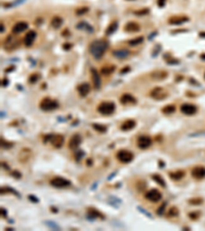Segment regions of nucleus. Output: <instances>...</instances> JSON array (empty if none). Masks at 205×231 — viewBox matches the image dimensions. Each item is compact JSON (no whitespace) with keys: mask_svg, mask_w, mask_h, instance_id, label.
Instances as JSON below:
<instances>
[{"mask_svg":"<svg viewBox=\"0 0 205 231\" xmlns=\"http://www.w3.org/2000/svg\"><path fill=\"white\" fill-rule=\"evenodd\" d=\"M152 78H154L155 80H163L168 76V73L166 71H155L152 73Z\"/></svg>","mask_w":205,"mask_h":231,"instance_id":"b1692460","label":"nucleus"},{"mask_svg":"<svg viewBox=\"0 0 205 231\" xmlns=\"http://www.w3.org/2000/svg\"><path fill=\"white\" fill-rule=\"evenodd\" d=\"M45 224H46V226H48L50 229H53V230H59L61 229L57 223H54L53 221H45Z\"/></svg>","mask_w":205,"mask_h":231,"instance_id":"c9c22d12","label":"nucleus"},{"mask_svg":"<svg viewBox=\"0 0 205 231\" xmlns=\"http://www.w3.org/2000/svg\"><path fill=\"white\" fill-rule=\"evenodd\" d=\"M39 79H40V74H39V73H33V74H31V75H30V77H29V82L31 83V84H34V83H36Z\"/></svg>","mask_w":205,"mask_h":231,"instance_id":"72a5a7b5","label":"nucleus"},{"mask_svg":"<svg viewBox=\"0 0 205 231\" xmlns=\"http://www.w3.org/2000/svg\"><path fill=\"white\" fill-rule=\"evenodd\" d=\"M174 111H176V106L174 105H167V106H164L162 108V113L165 114V115L172 114Z\"/></svg>","mask_w":205,"mask_h":231,"instance_id":"c85d7f7f","label":"nucleus"},{"mask_svg":"<svg viewBox=\"0 0 205 231\" xmlns=\"http://www.w3.org/2000/svg\"><path fill=\"white\" fill-rule=\"evenodd\" d=\"M130 71V68L129 67H125V68H123L122 70H121V74H125V73H127V72H129Z\"/></svg>","mask_w":205,"mask_h":231,"instance_id":"8fccbe9b","label":"nucleus"},{"mask_svg":"<svg viewBox=\"0 0 205 231\" xmlns=\"http://www.w3.org/2000/svg\"><path fill=\"white\" fill-rule=\"evenodd\" d=\"M150 96L155 100H164L167 96H168V94H167V92L164 88L157 87L152 89L150 92Z\"/></svg>","mask_w":205,"mask_h":231,"instance_id":"0eeeda50","label":"nucleus"},{"mask_svg":"<svg viewBox=\"0 0 205 231\" xmlns=\"http://www.w3.org/2000/svg\"><path fill=\"white\" fill-rule=\"evenodd\" d=\"M50 142H51V145H53L54 148L59 149L63 146V145H64V142H65L64 136H62V135H53V138H51Z\"/></svg>","mask_w":205,"mask_h":231,"instance_id":"4468645a","label":"nucleus"},{"mask_svg":"<svg viewBox=\"0 0 205 231\" xmlns=\"http://www.w3.org/2000/svg\"><path fill=\"white\" fill-rule=\"evenodd\" d=\"M87 215L88 217H90L91 219H98V218H100V219H104V216L100 213L98 210H95L94 207H89L87 210Z\"/></svg>","mask_w":205,"mask_h":231,"instance_id":"5701e85b","label":"nucleus"},{"mask_svg":"<svg viewBox=\"0 0 205 231\" xmlns=\"http://www.w3.org/2000/svg\"><path fill=\"white\" fill-rule=\"evenodd\" d=\"M12 176L14 177L16 179H21L22 178V174L18 172V171H13V172H12Z\"/></svg>","mask_w":205,"mask_h":231,"instance_id":"a18cd8bd","label":"nucleus"},{"mask_svg":"<svg viewBox=\"0 0 205 231\" xmlns=\"http://www.w3.org/2000/svg\"><path fill=\"white\" fill-rule=\"evenodd\" d=\"M168 217H177L178 216V208L177 207H172L168 211Z\"/></svg>","mask_w":205,"mask_h":231,"instance_id":"f704fd0d","label":"nucleus"},{"mask_svg":"<svg viewBox=\"0 0 205 231\" xmlns=\"http://www.w3.org/2000/svg\"><path fill=\"white\" fill-rule=\"evenodd\" d=\"M18 40L16 39L12 35L7 36V38L4 40V47L6 50H13L18 46Z\"/></svg>","mask_w":205,"mask_h":231,"instance_id":"6e6552de","label":"nucleus"},{"mask_svg":"<svg viewBox=\"0 0 205 231\" xmlns=\"http://www.w3.org/2000/svg\"><path fill=\"white\" fill-rule=\"evenodd\" d=\"M192 177L197 180L205 178V167L204 166H196L192 170Z\"/></svg>","mask_w":205,"mask_h":231,"instance_id":"dca6fc26","label":"nucleus"},{"mask_svg":"<svg viewBox=\"0 0 205 231\" xmlns=\"http://www.w3.org/2000/svg\"><path fill=\"white\" fill-rule=\"evenodd\" d=\"M115 71V66L114 65H106L104 66L102 69H100V74H103V75H110Z\"/></svg>","mask_w":205,"mask_h":231,"instance_id":"bb28decb","label":"nucleus"},{"mask_svg":"<svg viewBox=\"0 0 205 231\" xmlns=\"http://www.w3.org/2000/svg\"><path fill=\"white\" fill-rule=\"evenodd\" d=\"M92 128L99 133H106L107 132V126L103 125V124H100V123H92Z\"/></svg>","mask_w":205,"mask_h":231,"instance_id":"473e14b6","label":"nucleus"},{"mask_svg":"<svg viewBox=\"0 0 205 231\" xmlns=\"http://www.w3.org/2000/svg\"><path fill=\"white\" fill-rule=\"evenodd\" d=\"M137 210H139L141 213H143L145 216H147L148 218H150V219H153V217H152V215H150V213H149V212H147L146 210H144V208H141V207H137Z\"/></svg>","mask_w":205,"mask_h":231,"instance_id":"79ce46f5","label":"nucleus"},{"mask_svg":"<svg viewBox=\"0 0 205 231\" xmlns=\"http://www.w3.org/2000/svg\"><path fill=\"white\" fill-rule=\"evenodd\" d=\"M169 177L172 179L173 181H178L182 180L185 177V172L184 171H177V172H170Z\"/></svg>","mask_w":205,"mask_h":231,"instance_id":"a878e982","label":"nucleus"},{"mask_svg":"<svg viewBox=\"0 0 205 231\" xmlns=\"http://www.w3.org/2000/svg\"><path fill=\"white\" fill-rule=\"evenodd\" d=\"M84 156V152L83 151H81V150H79L77 152V153L75 154V158H76V160H78V161H79V160L83 157Z\"/></svg>","mask_w":205,"mask_h":231,"instance_id":"c03bdc74","label":"nucleus"},{"mask_svg":"<svg viewBox=\"0 0 205 231\" xmlns=\"http://www.w3.org/2000/svg\"><path fill=\"white\" fill-rule=\"evenodd\" d=\"M87 12H88V8H87V7H80V8H78V9L76 10V13H77V14H83V13H87Z\"/></svg>","mask_w":205,"mask_h":231,"instance_id":"37998d69","label":"nucleus"},{"mask_svg":"<svg viewBox=\"0 0 205 231\" xmlns=\"http://www.w3.org/2000/svg\"><path fill=\"white\" fill-rule=\"evenodd\" d=\"M28 198H29V200H31L32 202H34V203H36V202H39V199L37 198V197L35 196V195H32V194H30L29 196H28Z\"/></svg>","mask_w":205,"mask_h":231,"instance_id":"49530a36","label":"nucleus"},{"mask_svg":"<svg viewBox=\"0 0 205 231\" xmlns=\"http://www.w3.org/2000/svg\"><path fill=\"white\" fill-rule=\"evenodd\" d=\"M203 200L201 198H194V199H190L189 200V203L190 204H200L202 203Z\"/></svg>","mask_w":205,"mask_h":231,"instance_id":"a19ab883","label":"nucleus"},{"mask_svg":"<svg viewBox=\"0 0 205 231\" xmlns=\"http://www.w3.org/2000/svg\"><path fill=\"white\" fill-rule=\"evenodd\" d=\"M77 91L81 97H86L90 92V87L88 83H81L80 85H78Z\"/></svg>","mask_w":205,"mask_h":231,"instance_id":"4be33fe9","label":"nucleus"},{"mask_svg":"<svg viewBox=\"0 0 205 231\" xmlns=\"http://www.w3.org/2000/svg\"><path fill=\"white\" fill-rule=\"evenodd\" d=\"M76 28L80 29V30H85V31H88L89 33H91L92 31H94V29H92L87 23H85V22H81V23H79L76 26Z\"/></svg>","mask_w":205,"mask_h":231,"instance_id":"7c9ffc66","label":"nucleus"},{"mask_svg":"<svg viewBox=\"0 0 205 231\" xmlns=\"http://www.w3.org/2000/svg\"><path fill=\"white\" fill-rule=\"evenodd\" d=\"M7 84H8V80L5 78V79L2 80V85H3V87H7Z\"/></svg>","mask_w":205,"mask_h":231,"instance_id":"864d4df0","label":"nucleus"},{"mask_svg":"<svg viewBox=\"0 0 205 231\" xmlns=\"http://www.w3.org/2000/svg\"><path fill=\"white\" fill-rule=\"evenodd\" d=\"M1 33H4V26H3V24H1Z\"/></svg>","mask_w":205,"mask_h":231,"instance_id":"6e6d98bb","label":"nucleus"},{"mask_svg":"<svg viewBox=\"0 0 205 231\" xmlns=\"http://www.w3.org/2000/svg\"><path fill=\"white\" fill-rule=\"evenodd\" d=\"M62 24H63V18L59 16L54 17L50 21V25L54 29H59L62 26Z\"/></svg>","mask_w":205,"mask_h":231,"instance_id":"393cba45","label":"nucleus"},{"mask_svg":"<svg viewBox=\"0 0 205 231\" xmlns=\"http://www.w3.org/2000/svg\"><path fill=\"white\" fill-rule=\"evenodd\" d=\"M204 77H205V75H204Z\"/></svg>","mask_w":205,"mask_h":231,"instance_id":"4d7b16f0","label":"nucleus"},{"mask_svg":"<svg viewBox=\"0 0 205 231\" xmlns=\"http://www.w3.org/2000/svg\"><path fill=\"white\" fill-rule=\"evenodd\" d=\"M181 111L182 114L191 116V115H194L197 112V107L193 104H182L181 106Z\"/></svg>","mask_w":205,"mask_h":231,"instance_id":"1a4fd4ad","label":"nucleus"},{"mask_svg":"<svg viewBox=\"0 0 205 231\" xmlns=\"http://www.w3.org/2000/svg\"><path fill=\"white\" fill-rule=\"evenodd\" d=\"M120 103L123 105H130V104H136V99L130 94H123L120 98Z\"/></svg>","mask_w":205,"mask_h":231,"instance_id":"6ab92c4d","label":"nucleus"},{"mask_svg":"<svg viewBox=\"0 0 205 231\" xmlns=\"http://www.w3.org/2000/svg\"><path fill=\"white\" fill-rule=\"evenodd\" d=\"M152 178H153V180H154L158 185L161 186L162 188H165V187H166L165 181H164V180H163V178H162V177H160L159 175H153Z\"/></svg>","mask_w":205,"mask_h":231,"instance_id":"c756f323","label":"nucleus"},{"mask_svg":"<svg viewBox=\"0 0 205 231\" xmlns=\"http://www.w3.org/2000/svg\"><path fill=\"white\" fill-rule=\"evenodd\" d=\"M145 197L149 200V202H158L160 199L162 198V194L161 192L157 189H151L145 194Z\"/></svg>","mask_w":205,"mask_h":231,"instance_id":"423d86ee","label":"nucleus"},{"mask_svg":"<svg viewBox=\"0 0 205 231\" xmlns=\"http://www.w3.org/2000/svg\"><path fill=\"white\" fill-rule=\"evenodd\" d=\"M129 55H130V50H127V48H119V50H115L113 51V55L119 60H124Z\"/></svg>","mask_w":205,"mask_h":231,"instance_id":"2eb2a0df","label":"nucleus"},{"mask_svg":"<svg viewBox=\"0 0 205 231\" xmlns=\"http://www.w3.org/2000/svg\"><path fill=\"white\" fill-rule=\"evenodd\" d=\"M137 147L140 149H147L148 147L151 146L152 144V139L148 136H141L137 139Z\"/></svg>","mask_w":205,"mask_h":231,"instance_id":"9d476101","label":"nucleus"},{"mask_svg":"<svg viewBox=\"0 0 205 231\" xmlns=\"http://www.w3.org/2000/svg\"><path fill=\"white\" fill-rule=\"evenodd\" d=\"M200 217V212H192V213H189V218L192 220H197Z\"/></svg>","mask_w":205,"mask_h":231,"instance_id":"4c0bfd02","label":"nucleus"},{"mask_svg":"<svg viewBox=\"0 0 205 231\" xmlns=\"http://www.w3.org/2000/svg\"><path fill=\"white\" fill-rule=\"evenodd\" d=\"M50 185L55 188H66L71 185V182L63 177H55L50 180Z\"/></svg>","mask_w":205,"mask_h":231,"instance_id":"20e7f679","label":"nucleus"},{"mask_svg":"<svg viewBox=\"0 0 205 231\" xmlns=\"http://www.w3.org/2000/svg\"><path fill=\"white\" fill-rule=\"evenodd\" d=\"M144 41V37L143 36H139L136 37V38H133V39H130L128 41V44L131 46H136V45H139L141 42Z\"/></svg>","mask_w":205,"mask_h":231,"instance_id":"2f4dec72","label":"nucleus"},{"mask_svg":"<svg viewBox=\"0 0 205 231\" xmlns=\"http://www.w3.org/2000/svg\"><path fill=\"white\" fill-rule=\"evenodd\" d=\"M39 107L43 111H53L55 110L59 107V103L55 100H53L50 98H44L41 100L39 103Z\"/></svg>","mask_w":205,"mask_h":231,"instance_id":"f03ea898","label":"nucleus"},{"mask_svg":"<svg viewBox=\"0 0 205 231\" xmlns=\"http://www.w3.org/2000/svg\"><path fill=\"white\" fill-rule=\"evenodd\" d=\"M29 25L26 23V22H18L17 24H14V26L12 29V32L13 34H20V33H23L24 31L28 29Z\"/></svg>","mask_w":205,"mask_h":231,"instance_id":"f8f14e48","label":"nucleus"},{"mask_svg":"<svg viewBox=\"0 0 205 231\" xmlns=\"http://www.w3.org/2000/svg\"><path fill=\"white\" fill-rule=\"evenodd\" d=\"M136 125V120H133V119H128V120H125L123 123L121 124L120 129L123 132H128V130L135 129Z\"/></svg>","mask_w":205,"mask_h":231,"instance_id":"aec40b11","label":"nucleus"},{"mask_svg":"<svg viewBox=\"0 0 205 231\" xmlns=\"http://www.w3.org/2000/svg\"><path fill=\"white\" fill-rule=\"evenodd\" d=\"M117 28H118V22H117V21H114L113 23H111V24L109 25V27L107 28V30H106V34H107V35H112V34H113V33L117 30Z\"/></svg>","mask_w":205,"mask_h":231,"instance_id":"cd10ccee","label":"nucleus"},{"mask_svg":"<svg viewBox=\"0 0 205 231\" xmlns=\"http://www.w3.org/2000/svg\"><path fill=\"white\" fill-rule=\"evenodd\" d=\"M81 144V137L78 135V134H75L71 137V139L69 141L68 147L71 149V150H74V149H77L78 147L80 146Z\"/></svg>","mask_w":205,"mask_h":231,"instance_id":"9b49d317","label":"nucleus"},{"mask_svg":"<svg viewBox=\"0 0 205 231\" xmlns=\"http://www.w3.org/2000/svg\"><path fill=\"white\" fill-rule=\"evenodd\" d=\"M13 143H7V142H5L4 140H1V147L3 148V149H9L10 147H13Z\"/></svg>","mask_w":205,"mask_h":231,"instance_id":"58836bf2","label":"nucleus"},{"mask_svg":"<svg viewBox=\"0 0 205 231\" xmlns=\"http://www.w3.org/2000/svg\"><path fill=\"white\" fill-rule=\"evenodd\" d=\"M117 159L122 163H128L133 159V154L128 150H120L117 152Z\"/></svg>","mask_w":205,"mask_h":231,"instance_id":"39448f33","label":"nucleus"},{"mask_svg":"<svg viewBox=\"0 0 205 231\" xmlns=\"http://www.w3.org/2000/svg\"><path fill=\"white\" fill-rule=\"evenodd\" d=\"M51 138H53V135H47L43 138V143H47L49 142V141L51 140Z\"/></svg>","mask_w":205,"mask_h":231,"instance_id":"de8ad7c7","label":"nucleus"},{"mask_svg":"<svg viewBox=\"0 0 205 231\" xmlns=\"http://www.w3.org/2000/svg\"><path fill=\"white\" fill-rule=\"evenodd\" d=\"M165 3H166V0H158V6L160 7H164Z\"/></svg>","mask_w":205,"mask_h":231,"instance_id":"09e8293b","label":"nucleus"},{"mask_svg":"<svg viewBox=\"0 0 205 231\" xmlns=\"http://www.w3.org/2000/svg\"><path fill=\"white\" fill-rule=\"evenodd\" d=\"M7 212H6V210L5 208H3V207H1V216L2 217H4V218H6L7 217Z\"/></svg>","mask_w":205,"mask_h":231,"instance_id":"603ef678","label":"nucleus"},{"mask_svg":"<svg viewBox=\"0 0 205 231\" xmlns=\"http://www.w3.org/2000/svg\"><path fill=\"white\" fill-rule=\"evenodd\" d=\"M35 38H36V32L33 31V30H30V31L24 37V44L27 47L31 46L32 44L34 43Z\"/></svg>","mask_w":205,"mask_h":231,"instance_id":"ddd939ff","label":"nucleus"},{"mask_svg":"<svg viewBox=\"0 0 205 231\" xmlns=\"http://www.w3.org/2000/svg\"><path fill=\"white\" fill-rule=\"evenodd\" d=\"M166 206H167V202H163L161 206H160L158 208H157V215L158 216H162L164 214V211H165L166 208Z\"/></svg>","mask_w":205,"mask_h":231,"instance_id":"e433bc0d","label":"nucleus"},{"mask_svg":"<svg viewBox=\"0 0 205 231\" xmlns=\"http://www.w3.org/2000/svg\"><path fill=\"white\" fill-rule=\"evenodd\" d=\"M140 25L136 23V22H129V23H127L125 25L124 27V31L125 32H130V33H135V32H137L140 31Z\"/></svg>","mask_w":205,"mask_h":231,"instance_id":"412c9836","label":"nucleus"},{"mask_svg":"<svg viewBox=\"0 0 205 231\" xmlns=\"http://www.w3.org/2000/svg\"><path fill=\"white\" fill-rule=\"evenodd\" d=\"M91 72V78H92V82H94V87L95 88H100V85H102V80H100V76L98 73L95 69L91 68L90 70Z\"/></svg>","mask_w":205,"mask_h":231,"instance_id":"a211bd4d","label":"nucleus"},{"mask_svg":"<svg viewBox=\"0 0 205 231\" xmlns=\"http://www.w3.org/2000/svg\"><path fill=\"white\" fill-rule=\"evenodd\" d=\"M63 47H64V50H69L71 47H72V45H71L70 43H65L64 45H63Z\"/></svg>","mask_w":205,"mask_h":231,"instance_id":"3c124183","label":"nucleus"},{"mask_svg":"<svg viewBox=\"0 0 205 231\" xmlns=\"http://www.w3.org/2000/svg\"><path fill=\"white\" fill-rule=\"evenodd\" d=\"M108 47H109V42H108L107 40L98 39L89 44L88 50L95 60H100L103 57V55L107 51Z\"/></svg>","mask_w":205,"mask_h":231,"instance_id":"f257e3e1","label":"nucleus"},{"mask_svg":"<svg viewBox=\"0 0 205 231\" xmlns=\"http://www.w3.org/2000/svg\"><path fill=\"white\" fill-rule=\"evenodd\" d=\"M115 108L113 102H103L98 106V111L103 115H111L115 111Z\"/></svg>","mask_w":205,"mask_h":231,"instance_id":"7ed1b4c3","label":"nucleus"},{"mask_svg":"<svg viewBox=\"0 0 205 231\" xmlns=\"http://www.w3.org/2000/svg\"><path fill=\"white\" fill-rule=\"evenodd\" d=\"M148 13H149V9L148 8L136 10V12H135V14H136V16H145V14H148Z\"/></svg>","mask_w":205,"mask_h":231,"instance_id":"ea45409f","label":"nucleus"},{"mask_svg":"<svg viewBox=\"0 0 205 231\" xmlns=\"http://www.w3.org/2000/svg\"><path fill=\"white\" fill-rule=\"evenodd\" d=\"M159 166H161V167H163V166H164V162H163V161H161V160H159Z\"/></svg>","mask_w":205,"mask_h":231,"instance_id":"5fc2aeb1","label":"nucleus"},{"mask_svg":"<svg viewBox=\"0 0 205 231\" xmlns=\"http://www.w3.org/2000/svg\"><path fill=\"white\" fill-rule=\"evenodd\" d=\"M188 21H189V18L184 16H172L168 18V23L170 25H181Z\"/></svg>","mask_w":205,"mask_h":231,"instance_id":"f3484780","label":"nucleus"}]
</instances>
